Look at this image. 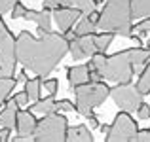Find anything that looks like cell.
<instances>
[{
	"label": "cell",
	"mask_w": 150,
	"mask_h": 142,
	"mask_svg": "<svg viewBox=\"0 0 150 142\" xmlns=\"http://www.w3.org/2000/svg\"><path fill=\"white\" fill-rule=\"evenodd\" d=\"M143 93H139V89L135 85L129 84H116V87L110 89V98L114 101V104L118 108H122L124 112H137V108L143 102Z\"/></svg>",
	"instance_id": "cell-7"
},
{
	"label": "cell",
	"mask_w": 150,
	"mask_h": 142,
	"mask_svg": "<svg viewBox=\"0 0 150 142\" xmlns=\"http://www.w3.org/2000/svg\"><path fill=\"white\" fill-rule=\"evenodd\" d=\"M112 40H114V32H105L103 30L101 34H93V42H95L97 51H106L108 46L112 44Z\"/></svg>",
	"instance_id": "cell-24"
},
{
	"label": "cell",
	"mask_w": 150,
	"mask_h": 142,
	"mask_svg": "<svg viewBox=\"0 0 150 142\" xmlns=\"http://www.w3.org/2000/svg\"><path fill=\"white\" fill-rule=\"evenodd\" d=\"M76 95V112L80 116H89L93 112V108L101 106L106 101V97H110V87L105 82H88V84H82L78 87L72 89Z\"/></svg>",
	"instance_id": "cell-3"
},
{
	"label": "cell",
	"mask_w": 150,
	"mask_h": 142,
	"mask_svg": "<svg viewBox=\"0 0 150 142\" xmlns=\"http://www.w3.org/2000/svg\"><path fill=\"white\" fill-rule=\"evenodd\" d=\"M137 131H139L137 123L129 116V112L120 110L116 114V117H114L112 125L108 127V131L105 133V136H106L105 140L106 142H133L137 138Z\"/></svg>",
	"instance_id": "cell-6"
},
{
	"label": "cell",
	"mask_w": 150,
	"mask_h": 142,
	"mask_svg": "<svg viewBox=\"0 0 150 142\" xmlns=\"http://www.w3.org/2000/svg\"><path fill=\"white\" fill-rule=\"evenodd\" d=\"M131 15L133 17H148L150 0H131Z\"/></svg>",
	"instance_id": "cell-22"
},
{
	"label": "cell",
	"mask_w": 150,
	"mask_h": 142,
	"mask_svg": "<svg viewBox=\"0 0 150 142\" xmlns=\"http://www.w3.org/2000/svg\"><path fill=\"white\" fill-rule=\"evenodd\" d=\"M42 6H44V10L53 11V10H57V8L61 6V2H59V0H44V2H42Z\"/></svg>",
	"instance_id": "cell-32"
},
{
	"label": "cell",
	"mask_w": 150,
	"mask_h": 142,
	"mask_svg": "<svg viewBox=\"0 0 150 142\" xmlns=\"http://www.w3.org/2000/svg\"><path fill=\"white\" fill-rule=\"evenodd\" d=\"M67 142H93V135L88 125H76L67 129Z\"/></svg>",
	"instance_id": "cell-15"
},
{
	"label": "cell",
	"mask_w": 150,
	"mask_h": 142,
	"mask_svg": "<svg viewBox=\"0 0 150 142\" xmlns=\"http://www.w3.org/2000/svg\"><path fill=\"white\" fill-rule=\"evenodd\" d=\"M15 84H17V78H13V76H0V108H2L4 102L8 101L10 93L15 89Z\"/></svg>",
	"instance_id": "cell-16"
},
{
	"label": "cell",
	"mask_w": 150,
	"mask_h": 142,
	"mask_svg": "<svg viewBox=\"0 0 150 142\" xmlns=\"http://www.w3.org/2000/svg\"><path fill=\"white\" fill-rule=\"evenodd\" d=\"M137 142H150V129H143V131H137Z\"/></svg>",
	"instance_id": "cell-33"
},
{
	"label": "cell",
	"mask_w": 150,
	"mask_h": 142,
	"mask_svg": "<svg viewBox=\"0 0 150 142\" xmlns=\"http://www.w3.org/2000/svg\"><path fill=\"white\" fill-rule=\"evenodd\" d=\"M33 110H34L36 114L48 116V114L57 112V102L53 101V97H48V98H38V101H34Z\"/></svg>",
	"instance_id": "cell-17"
},
{
	"label": "cell",
	"mask_w": 150,
	"mask_h": 142,
	"mask_svg": "<svg viewBox=\"0 0 150 142\" xmlns=\"http://www.w3.org/2000/svg\"><path fill=\"white\" fill-rule=\"evenodd\" d=\"M17 110L19 106L15 104V101H6L0 110V127H8L13 131L15 129V120H17Z\"/></svg>",
	"instance_id": "cell-14"
},
{
	"label": "cell",
	"mask_w": 150,
	"mask_h": 142,
	"mask_svg": "<svg viewBox=\"0 0 150 142\" xmlns=\"http://www.w3.org/2000/svg\"><path fill=\"white\" fill-rule=\"evenodd\" d=\"M67 80H69V87L74 89L82 84L89 82V65H76L67 68Z\"/></svg>",
	"instance_id": "cell-13"
},
{
	"label": "cell",
	"mask_w": 150,
	"mask_h": 142,
	"mask_svg": "<svg viewBox=\"0 0 150 142\" xmlns=\"http://www.w3.org/2000/svg\"><path fill=\"white\" fill-rule=\"evenodd\" d=\"M17 63L40 78H48L57 65L69 53V40L65 34L46 32L40 38H34L29 30H21L15 38Z\"/></svg>",
	"instance_id": "cell-1"
},
{
	"label": "cell",
	"mask_w": 150,
	"mask_h": 142,
	"mask_svg": "<svg viewBox=\"0 0 150 142\" xmlns=\"http://www.w3.org/2000/svg\"><path fill=\"white\" fill-rule=\"evenodd\" d=\"M42 87L46 89L48 97H55L57 95V89H59V82L55 78H50V80H42Z\"/></svg>",
	"instance_id": "cell-26"
},
{
	"label": "cell",
	"mask_w": 150,
	"mask_h": 142,
	"mask_svg": "<svg viewBox=\"0 0 150 142\" xmlns=\"http://www.w3.org/2000/svg\"><path fill=\"white\" fill-rule=\"evenodd\" d=\"M13 101H15V104L19 106V108H23V106H27L29 104V95H27V91H21V93H15L13 95Z\"/></svg>",
	"instance_id": "cell-28"
},
{
	"label": "cell",
	"mask_w": 150,
	"mask_h": 142,
	"mask_svg": "<svg viewBox=\"0 0 150 142\" xmlns=\"http://www.w3.org/2000/svg\"><path fill=\"white\" fill-rule=\"evenodd\" d=\"M95 29H97V27L91 23V19H89L88 15L84 13V17H80V21H78L76 29H74V34H76V36H84V34H93V32H95Z\"/></svg>",
	"instance_id": "cell-23"
},
{
	"label": "cell",
	"mask_w": 150,
	"mask_h": 142,
	"mask_svg": "<svg viewBox=\"0 0 150 142\" xmlns=\"http://www.w3.org/2000/svg\"><path fill=\"white\" fill-rule=\"evenodd\" d=\"M27 21H34L38 27V34H46L51 30V21H53V17H51V13L48 10H42V11H36V10H27L25 17Z\"/></svg>",
	"instance_id": "cell-11"
},
{
	"label": "cell",
	"mask_w": 150,
	"mask_h": 142,
	"mask_svg": "<svg viewBox=\"0 0 150 142\" xmlns=\"http://www.w3.org/2000/svg\"><path fill=\"white\" fill-rule=\"evenodd\" d=\"M25 91H27L30 101H38L40 98V91H42V78L36 76V78L27 80L25 82Z\"/></svg>",
	"instance_id": "cell-20"
},
{
	"label": "cell",
	"mask_w": 150,
	"mask_h": 142,
	"mask_svg": "<svg viewBox=\"0 0 150 142\" xmlns=\"http://www.w3.org/2000/svg\"><path fill=\"white\" fill-rule=\"evenodd\" d=\"M137 116H139V120H150V104L141 102V106L137 108Z\"/></svg>",
	"instance_id": "cell-29"
},
{
	"label": "cell",
	"mask_w": 150,
	"mask_h": 142,
	"mask_svg": "<svg viewBox=\"0 0 150 142\" xmlns=\"http://www.w3.org/2000/svg\"><path fill=\"white\" fill-rule=\"evenodd\" d=\"M133 32H137L139 36H146L150 32V17H143L137 25H133Z\"/></svg>",
	"instance_id": "cell-25"
},
{
	"label": "cell",
	"mask_w": 150,
	"mask_h": 142,
	"mask_svg": "<svg viewBox=\"0 0 150 142\" xmlns=\"http://www.w3.org/2000/svg\"><path fill=\"white\" fill-rule=\"evenodd\" d=\"M11 140H15V142H27V140H34L30 135H17L15 138H11Z\"/></svg>",
	"instance_id": "cell-37"
},
{
	"label": "cell",
	"mask_w": 150,
	"mask_h": 142,
	"mask_svg": "<svg viewBox=\"0 0 150 142\" xmlns=\"http://www.w3.org/2000/svg\"><path fill=\"white\" fill-rule=\"evenodd\" d=\"M27 10H29V8H25V4H21L17 0V2L13 4V8H11V17L13 19H23L25 13H27Z\"/></svg>",
	"instance_id": "cell-27"
},
{
	"label": "cell",
	"mask_w": 150,
	"mask_h": 142,
	"mask_svg": "<svg viewBox=\"0 0 150 142\" xmlns=\"http://www.w3.org/2000/svg\"><path fill=\"white\" fill-rule=\"evenodd\" d=\"M36 117L33 112L29 110H17V120H15V129H17V135H34V129H36Z\"/></svg>",
	"instance_id": "cell-12"
},
{
	"label": "cell",
	"mask_w": 150,
	"mask_h": 142,
	"mask_svg": "<svg viewBox=\"0 0 150 142\" xmlns=\"http://www.w3.org/2000/svg\"><path fill=\"white\" fill-rule=\"evenodd\" d=\"M86 117H88V127H91V129H99V117H97L95 116V114H89V116H86Z\"/></svg>",
	"instance_id": "cell-34"
},
{
	"label": "cell",
	"mask_w": 150,
	"mask_h": 142,
	"mask_svg": "<svg viewBox=\"0 0 150 142\" xmlns=\"http://www.w3.org/2000/svg\"><path fill=\"white\" fill-rule=\"evenodd\" d=\"M133 15L131 0H106L105 8L99 11L97 29L105 32H114L124 38H133Z\"/></svg>",
	"instance_id": "cell-2"
},
{
	"label": "cell",
	"mask_w": 150,
	"mask_h": 142,
	"mask_svg": "<svg viewBox=\"0 0 150 142\" xmlns=\"http://www.w3.org/2000/svg\"><path fill=\"white\" fill-rule=\"evenodd\" d=\"M137 89H139V93L143 95H150V59L146 63H144V68L143 72H141L139 80H137Z\"/></svg>",
	"instance_id": "cell-19"
},
{
	"label": "cell",
	"mask_w": 150,
	"mask_h": 142,
	"mask_svg": "<svg viewBox=\"0 0 150 142\" xmlns=\"http://www.w3.org/2000/svg\"><path fill=\"white\" fill-rule=\"evenodd\" d=\"M103 78L116 84H129L135 76V65L129 59L127 49L118 51V53L106 57V63L103 66Z\"/></svg>",
	"instance_id": "cell-5"
},
{
	"label": "cell",
	"mask_w": 150,
	"mask_h": 142,
	"mask_svg": "<svg viewBox=\"0 0 150 142\" xmlns=\"http://www.w3.org/2000/svg\"><path fill=\"white\" fill-rule=\"evenodd\" d=\"M108 127H110V125H99V129H101V133H106V131H108Z\"/></svg>",
	"instance_id": "cell-39"
},
{
	"label": "cell",
	"mask_w": 150,
	"mask_h": 142,
	"mask_svg": "<svg viewBox=\"0 0 150 142\" xmlns=\"http://www.w3.org/2000/svg\"><path fill=\"white\" fill-rule=\"evenodd\" d=\"M129 53V59H131V63L135 66L139 65H144V63L150 59V49H144L143 46H137V47H129L127 49Z\"/></svg>",
	"instance_id": "cell-18"
},
{
	"label": "cell",
	"mask_w": 150,
	"mask_h": 142,
	"mask_svg": "<svg viewBox=\"0 0 150 142\" xmlns=\"http://www.w3.org/2000/svg\"><path fill=\"white\" fill-rule=\"evenodd\" d=\"M74 108H76V106H74L69 98H63V101L57 102V110H61V112H72Z\"/></svg>",
	"instance_id": "cell-30"
},
{
	"label": "cell",
	"mask_w": 150,
	"mask_h": 142,
	"mask_svg": "<svg viewBox=\"0 0 150 142\" xmlns=\"http://www.w3.org/2000/svg\"><path fill=\"white\" fill-rule=\"evenodd\" d=\"M59 2H61V6L76 8V10H80L82 13H89V11H93L95 6H97L93 0H59Z\"/></svg>",
	"instance_id": "cell-21"
},
{
	"label": "cell",
	"mask_w": 150,
	"mask_h": 142,
	"mask_svg": "<svg viewBox=\"0 0 150 142\" xmlns=\"http://www.w3.org/2000/svg\"><path fill=\"white\" fill-rule=\"evenodd\" d=\"M17 65V51H15V36L8 32L0 42V76H13Z\"/></svg>",
	"instance_id": "cell-8"
},
{
	"label": "cell",
	"mask_w": 150,
	"mask_h": 142,
	"mask_svg": "<svg viewBox=\"0 0 150 142\" xmlns=\"http://www.w3.org/2000/svg\"><path fill=\"white\" fill-rule=\"evenodd\" d=\"M10 135H11V129H8V127H0V142L10 140Z\"/></svg>",
	"instance_id": "cell-35"
},
{
	"label": "cell",
	"mask_w": 150,
	"mask_h": 142,
	"mask_svg": "<svg viewBox=\"0 0 150 142\" xmlns=\"http://www.w3.org/2000/svg\"><path fill=\"white\" fill-rule=\"evenodd\" d=\"M82 11L76 10V8L70 6H59L57 10H53V15L51 17L55 19V25L61 32H67V30H72V27L76 25V21L80 19Z\"/></svg>",
	"instance_id": "cell-10"
},
{
	"label": "cell",
	"mask_w": 150,
	"mask_h": 142,
	"mask_svg": "<svg viewBox=\"0 0 150 142\" xmlns=\"http://www.w3.org/2000/svg\"><path fill=\"white\" fill-rule=\"evenodd\" d=\"M15 2H17V0H0V13H8V11H11V8H13Z\"/></svg>",
	"instance_id": "cell-31"
},
{
	"label": "cell",
	"mask_w": 150,
	"mask_h": 142,
	"mask_svg": "<svg viewBox=\"0 0 150 142\" xmlns=\"http://www.w3.org/2000/svg\"><path fill=\"white\" fill-rule=\"evenodd\" d=\"M93 34L76 36L74 40L69 42V53L72 55L74 61H82V59H86V57H91V55L97 51L95 49V42H93Z\"/></svg>",
	"instance_id": "cell-9"
},
{
	"label": "cell",
	"mask_w": 150,
	"mask_h": 142,
	"mask_svg": "<svg viewBox=\"0 0 150 142\" xmlns=\"http://www.w3.org/2000/svg\"><path fill=\"white\" fill-rule=\"evenodd\" d=\"M8 32H10V30H8L6 23H4V19H2V13H0V42L4 40V36H6Z\"/></svg>",
	"instance_id": "cell-36"
},
{
	"label": "cell",
	"mask_w": 150,
	"mask_h": 142,
	"mask_svg": "<svg viewBox=\"0 0 150 142\" xmlns=\"http://www.w3.org/2000/svg\"><path fill=\"white\" fill-rule=\"evenodd\" d=\"M148 49H150V40H148Z\"/></svg>",
	"instance_id": "cell-41"
},
{
	"label": "cell",
	"mask_w": 150,
	"mask_h": 142,
	"mask_svg": "<svg viewBox=\"0 0 150 142\" xmlns=\"http://www.w3.org/2000/svg\"><path fill=\"white\" fill-rule=\"evenodd\" d=\"M17 82H27V74H25V72H21V74L17 76Z\"/></svg>",
	"instance_id": "cell-38"
},
{
	"label": "cell",
	"mask_w": 150,
	"mask_h": 142,
	"mask_svg": "<svg viewBox=\"0 0 150 142\" xmlns=\"http://www.w3.org/2000/svg\"><path fill=\"white\" fill-rule=\"evenodd\" d=\"M93 2H95V4H101V2H103V0H93Z\"/></svg>",
	"instance_id": "cell-40"
},
{
	"label": "cell",
	"mask_w": 150,
	"mask_h": 142,
	"mask_svg": "<svg viewBox=\"0 0 150 142\" xmlns=\"http://www.w3.org/2000/svg\"><path fill=\"white\" fill-rule=\"evenodd\" d=\"M67 129L69 120L63 114H48L36 123L33 138L36 142H65L67 140Z\"/></svg>",
	"instance_id": "cell-4"
}]
</instances>
